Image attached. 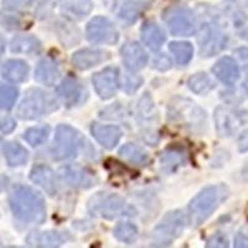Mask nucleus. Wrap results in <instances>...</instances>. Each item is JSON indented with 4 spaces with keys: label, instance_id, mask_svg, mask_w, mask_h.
I'll use <instances>...</instances> for the list:
<instances>
[{
    "label": "nucleus",
    "instance_id": "f3484780",
    "mask_svg": "<svg viewBox=\"0 0 248 248\" xmlns=\"http://www.w3.org/2000/svg\"><path fill=\"white\" fill-rule=\"evenodd\" d=\"M61 175L63 180L74 187L90 189L97 183V178L92 172L77 165H67L62 168Z\"/></svg>",
    "mask_w": 248,
    "mask_h": 248
},
{
    "label": "nucleus",
    "instance_id": "c9c22d12",
    "mask_svg": "<svg viewBox=\"0 0 248 248\" xmlns=\"http://www.w3.org/2000/svg\"><path fill=\"white\" fill-rule=\"evenodd\" d=\"M226 8H227V14L230 15V17L232 19V21H233L234 26L237 29L246 26L247 16L241 10V8L238 6L236 0H226Z\"/></svg>",
    "mask_w": 248,
    "mask_h": 248
},
{
    "label": "nucleus",
    "instance_id": "a18cd8bd",
    "mask_svg": "<svg viewBox=\"0 0 248 248\" xmlns=\"http://www.w3.org/2000/svg\"><path fill=\"white\" fill-rule=\"evenodd\" d=\"M242 178L246 179V180H248V163H247V165H246V167L243 168V170H242Z\"/></svg>",
    "mask_w": 248,
    "mask_h": 248
},
{
    "label": "nucleus",
    "instance_id": "bb28decb",
    "mask_svg": "<svg viewBox=\"0 0 248 248\" xmlns=\"http://www.w3.org/2000/svg\"><path fill=\"white\" fill-rule=\"evenodd\" d=\"M5 159L10 167H21L29 160V153L21 144L10 141L4 148Z\"/></svg>",
    "mask_w": 248,
    "mask_h": 248
},
{
    "label": "nucleus",
    "instance_id": "1a4fd4ad",
    "mask_svg": "<svg viewBox=\"0 0 248 248\" xmlns=\"http://www.w3.org/2000/svg\"><path fill=\"white\" fill-rule=\"evenodd\" d=\"M88 211L92 216L113 220L125 211V201L117 194L99 192L88 202Z\"/></svg>",
    "mask_w": 248,
    "mask_h": 248
},
{
    "label": "nucleus",
    "instance_id": "c03bdc74",
    "mask_svg": "<svg viewBox=\"0 0 248 248\" xmlns=\"http://www.w3.org/2000/svg\"><path fill=\"white\" fill-rule=\"evenodd\" d=\"M5 39L0 35V57H1V55H3L4 51H5Z\"/></svg>",
    "mask_w": 248,
    "mask_h": 248
},
{
    "label": "nucleus",
    "instance_id": "7c9ffc66",
    "mask_svg": "<svg viewBox=\"0 0 248 248\" xmlns=\"http://www.w3.org/2000/svg\"><path fill=\"white\" fill-rule=\"evenodd\" d=\"M189 87L196 94H206L215 88V83L206 74H196L190 77Z\"/></svg>",
    "mask_w": 248,
    "mask_h": 248
},
{
    "label": "nucleus",
    "instance_id": "a19ab883",
    "mask_svg": "<svg viewBox=\"0 0 248 248\" xmlns=\"http://www.w3.org/2000/svg\"><path fill=\"white\" fill-rule=\"evenodd\" d=\"M236 55L238 56L240 61L242 62L243 70L248 72V50L247 48H243V47L238 48V50H236Z\"/></svg>",
    "mask_w": 248,
    "mask_h": 248
},
{
    "label": "nucleus",
    "instance_id": "c756f323",
    "mask_svg": "<svg viewBox=\"0 0 248 248\" xmlns=\"http://www.w3.org/2000/svg\"><path fill=\"white\" fill-rule=\"evenodd\" d=\"M169 50L174 55L175 61L179 65L185 66L191 61L194 56V47L190 43H184V41H175L169 45Z\"/></svg>",
    "mask_w": 248,
    "mask_h": 248
},
{
    "label": "nucleus",
    "instance_id": "393cba45",
    "mask_svg": "<svg viewBox=\"0 0 248 248\" xmlns=\"http://www.w3.org/2000/svg\"><path fill=\"white\" fill-rule=\"evenodd\" d=\"M186 161V154L183 149H179L178 147L168 148L165 152L161 153L160 163L161 167L165 171H175L179 167L184 165Z\"/></svg>",
    "mask_w": 248,
    "mask_h": 248
},
{
    "label": "nucleus",
    "instance_id": "de8ad7c7",
    "mask_svg": "<svg viewBox=\"0 0 248 248\" xmlns=\"http://www.w3.org/2000/svg\"><path fill=\"white\" fill-rule=\"evenodd\" d=\"M246 1H247V5H248V0H246Z\"/></svg>",
    "mask_w": 248,
    "mask_h": 248
},
{
    "label": "nucleus",
    "instance_id": "49530a36",
    "mask_svg": "<svg viewBox=\"0 0 248 248\" xmlns=\"http://www.w3.org/2000/svg\"><path fill=\"white\" fill-rule=\"evenodd\" d=\"M245 90H246V92H247V94H248V81L245 83Z\"/></svg>",
    "mask_w": 248,
    "mask_h": 248
},
{
    "label": "nucleus",
    "instance_id": "423d86ee",
    "mask_svg": "<svg viewBox=\"0 0 248 248\" xmlns=\"http://www.w3.org/2000/svg\"><path fill=\"white\" fill-rule=\"evenodd\" d=\"M81 147V136L75 128L67 124H60L56 128L54 145L51 149L52 159L56 161H65L76 158Z\"/></svg>",
    "mask_w": 248,
    "mask_h": 248
},
{
    "label": "nucleus",
    "instance_id": "cd10ccee",
    "mask_svg": "<svg viewBox=\"0 0 248 248\" xmlns=\"http://www.w3.org/2000/svg\"><path fill=\"white\" fill-rule=\"evenodd\" d=\"M41 50V43L35 36H16L12 40V51L16 54H37Z\"/></svg>",
    "mask_w": 248,
    "mask_h": 248
},
{
    "label": "nucleus",
    "instance_id": "c85d7f7f",
    "mask_svg": "<svg viewBox=\"0 0 248 248\" xmlns=\"http://www.w3.org/2000/svg\"><path fill=\"white\" fill-rule=\"evenodd\" d=\"M119 154H121L122 158L134 164V165H145L149 160L147 153L144 152L139 145L133 143H128L123 145L119 150Z\"/></svg>",
    "mask_w": 248,
    "mask_h": 248
},
{
    "label": "nucleus",
    "instance_id": "ea45409f",
    "mask_svg": "<svg viewBox=\"0 0 248 248\" xmlns=\"http://www.w3.org/2000/svg\"><path fill=\"white\" fill-rule=\"evenodd\" d=\"M16 124L12 117H3L0 119V130L3 133H10L15 129Z\"/></svg>",
    "mask_w": 248,
    "mask_h": 248
},
{
    "label": "nucleus",
    "instance_id": "0eeeda50",
    "mask_svg": "<svg viewBox=\"0 0 248 248\" xmlns=\"http://www.w3.org/2000/svg\"><path fill=\"white\" fill-rule=\"evenodd\" d=\"M186 218L185 215L179 210L168 212L161 222L159 223L152 233V245L164 247L170 246L176 238L181 236L185 230Z\"/></svg>",
    "mask_w": 248,
    "mask_h": 248
},
{
    "label": "nucleus",
    "instance_id": "5701e85b",
    "mask_svg": "<svg viewBox=\"0 0 248 248\" xmlns=\"http://www.w3.org/2000/svg\"><path fill=\"white\" fill-rule=\"evenodd\" d=\"M1 75L6 81L13 82V83H20L28 78L29 66L23 60H8L1 66Z\"/></svg>",
    "mask_w": 248,
    "mask_h": 248
},
{
    "label": "nucleus",
    "instance_id": "9d476101",
    "mask_svg": "<svg viewBox=\"0 0 248 248\" xmlns=\"http://www.w3.org/2000/svg\"><path fill=\"white\" fill-rule=\"evenodd\" d=\"M163 19L168 29L175 36H191L196 31V21L190 9L175 6L165 10Z\"/></svg>",
    "mask_w": 248,
    "mask_h": 248
},
{
    "label": "nucleus",
    "instance_id": "e433bc0d",
    "mask_svg": "<svg viewBox=\"0 0 248 248\" xmlns=\"http://www.w3.org/2000/svg\"><path fill=\"white\" fill-rule=\"evenodd\" d=\"M207 247H229V240H227V237H226L222 232H217V233H215L209 240Z\"/></svg>",
    "mask_w": 248,
    "mask_h": 248
},
{
    "label": "nucleus",
    "instance_id": "b1692460",
    "mask_svg": "<svg viewBox=\"0 0 248 248\" xmlns=\"http://www.w3.org/2000/svg\"><path fill=\"white\" fill-rule=\"evenodd\" d=\"M141 40L153 51H158L165 41V34L154 21H145L140 29Z\"/></svg>",
    "mask_w": 248,
    "mask_h": 248
},
{
    "label": "nucleus",
    "instance_id": "412c9836",
    "mask_svg": "<svg viewBox=\"0 0 248 248\" xmlns=\"http://www.w3.org/2000/svg\"><path fill=\"white\" fill-rule=\"evenodd\" d=\"M215 76L227 86L234 85L240 78V68L232 57L225 56L216 62L212 67Z\"/></svg>",
    "mask_w": 248,
    "mask_h": 248
},
{
    "label": "nucleus",
    "instance_id": "dca6fc26",
    "mask_svg": "<svg viewBox=\"0 0 248 248\" xmlns=\"http://www.w3.org/2000/svg\"><path fill=\"white\" fill-rule=\"evenodd\" d=\"M109 52L105 50H98V48H83L72 55V65L77 70L85 71L99 65L102 62L109 60Z\"/></svg>",
    "mask_w": 248,
    "mask_h": 248
},
{
    "label": "nucleus",
    "instance_id": "f704fd0d",
    "mask_svg": "<svg viewBox=\"0 0 248 248\" xmlns=\"http://www.w3.org/2000/svg\"><path fill=\"white\" fill-rule=\"evenodd\" d=\"M17 90L13 86L5 85L0 82V109L9 110L14 107L17 98Z\"/></svg>",
    "mask_w": 248,
    "mask_h": 248
},
{
    "label": "nucleus",
    "instance_id": "4468645a",
    "mask_svg": "<svg viewBox=\"0 0 248 248\" xmlns=\"http://www.w3.org/2000/svg\"><path fill=\"white\" fill-rule=\"evenodd\" d=\"M122 60L130 72L143 70L148 63V55L141 45L136 41H128L121 48Z\"/></svg>",
    "mask_w": 248,
    "mask_h": 248
},
{
    "label": "nucleus",
    "instance_id": "473e14b6",
    "mask_svg": "<svg viewBox=\"0 0 248 248\" xmlns=\"http://www.w3.org/2000/svg\"><path fill=\"white\" fill-rule=\"evenodd\" d=\"M51 128L48 125H41V127L30 128L24 133V139L32 147H39L47 140L50 136Z\"/></svg>",
    "mask_w": 248,
    "mask_h": 248
},
{
    "label": "nucleus",
    "instance_id": "f03ea898",
    "mask_svg": "<svg viewBox=\"0 0 248 248\" xmlns=\"http://www.w3.org/2000/svg\"><path fill=\"white\" fill-rule=\"evenodd\" d=\"M10 207L17 220L28 225H41L46 220L43 196L30 186L16 185L10 192Z\"/></svg>",
    "mask_w": 248,
    "mask_h": 248
},
{
    "label": "nucleus",
    "instance_id": "f8f14e48",
    "mask_svg": "<svg viewBox=\"0 0 248 248\" xmlns=\"http://www.w3.org/2000/svg\"><path fill=\"white\" fill-rule=\"evenodd\" d=\"M93 87L102 99L112 98L119 87V71L116 67H107L92 77Z\"/></svg>",
    "mask_w": 248,
    "mask_h": 248
},
{
    "label": "nucleus",
    "instance_id": "39448f33",
    "mask_svg": "<svg viewBox=\"0 0 248 248\" xmlns=\"http://www.w3.org/2000/svg\"><path fill=\"white\" fill-rule=\"evenodd\" d=\"M59 109L56 98L40 88H31L25 93L17 108V117L24 121H34Z\"/></svg>",
    "mask_w": 248,
    "mask_h": 248
},
{
    "label": "nucleus",
    "instance_id": "9b49d317",
    "mask_svg": "<svg viewBox=\"0 0 248 248\" xmlns=\"http://www.w3.org/2000/svg\"><path fill=\"white\" fill-rule=\"evenodd\" d=\"M86 36L92 44L101 45H114L119 39L114 24L105 16H96L91 20L86 28Z\"/></svg>",
    "mask_w": 248,
    "mask_h": 248
},
{
    "label": "nucleus",
    "instance_id": "a878e982",
    "mask_svg": "<svg viewBox=\"0 0 248 248\" xmlns=\"http://www.w3.org/2000/svg\"><path fill=\"white\" fill-rule=\"evenodd\" d=\"M93 8L92 0H62L63 12L74 19H83L87 16Z\"/></svg>",
    "mask_w": 248,
    "mask_h": 248
},
{
    "label": "nucleus",
    "instance_id": "f257e3e1",
    "mask_svg": "<svg viewBox=\"0 0 248 248\" xmlns=\"http://www.w3.org/2000/svg\"><path fill=\"white\" fill-rule=\"evenodd\" d=\"M198 43L201 57L209 59L225 50L229 36L225 31L221 16L207 5L199 6Z\"/></svg>",
    "mask_w": 248,
    "mask_h": 248
},
{
    "label": "nucleus",
    "instance_id": "2eb2a0df",
    "mask_svg": "<svg viewBox=\"0 0 248 248\" xmlns=\"http://www.w3.org/2000/svg\"><path fill=\"white\" fill-rule=\"evenodd\" d=\"M57 94L67 107H75L85 101L86 90L74 77H67L57 87Z\"/></svg>",
    "mask_w": 248,
    "mask_h": 248
},
{
    "label": "nucleus",
    "instance_id": "ddd939ff",
    "mask_svg": "<svg viewBox=\"0 0 248 248\" xmlns=\"http://www.w3.org/2000/svg\"><path fill=\"white\" fill-rule=\"evenodd\" d=\"M243 117L240 112L227 107H217L215 110V124L220 137H231L242 125Z\"/></svg>",
    "mask_w": 248,
    "mask_h": 248
},
{
    "label": "nucleus",
    "instance_id": "2f4dec72",
    "mask_svg": "<svg viewBox=\"0 0 248 248\" xmlns=\"http://www.w3.org/2000/svg\"><path fill=\"white\" fill-rule=\"evenodd\" d=\"M113 234L121 242L132 243L138 237V229H137V226L134 223L121 222L114 227Z\"/></svg>",
    "mask_w": 248,
    "mask_h": 248
},
{
    "label": "nucleus",
    "instance_id": "37998d69",
    "mask_svg": "<svg viewBox=\"0 0 248 248\" xmlns=\"http://www.w3.org/2000/svg\"><path fill=\"white\" fill-rule=\"evenodd\" d=\"M234 246L236 247H248V238L243 234H237L236 240H234Z\"/></svg>",
    "mask_w": 248,
    "mask_h": 248
},
{
    "label": "nucleus",
    "instance_id": "4c0bfd02",
    "mask_svg": "<svg viewBox=\"0 0 248 248\" xmlns=\"http://www.w3.org/2000/svg\"><path fill=\"white\" fill-rule=\"evenodd\" d=\"M31 4V0H3L4 9L8 10H20Z\"/></svg>",
    "mask_w": 248,
    "mask_h": 248
},
{
    "label": "nucleus",
    "instance_id": "58836bf2",
    "mask_svg": "<svg viewBox=\"0 0 248 248\" xmlns=\"http://www.w3.org/2000/svg\"><path fill=\"white\" fill-rule=\"evenodd\" d=\"M154 67L156 70H160V71H167L171 67V62H170L169 57L165 56V55H159L154 59Z\"/></svg>",
    "mask_w": 248,
    "mask_h": 248
},
{
    "label": "nucleus",
    "instance_id": "6ab92c4d",
    "mask_svg": "<svg viewBox=\"0 0 248 248\" xmlns=\"http://www.w3.org/2000/svg\"><path fill=\"white\" fill-rule=\"evenodd\" d=\"M70 240L71 236L67 232L43 231L29 234L26 242L32 247H60Z\"/></svg>",
    "mask_w": 248,
    "mask_h": 248
},
{
    "label": "nucleus",
    "instance_id": "a211bd4d",
    "mask_svg": "<svg viewBox=\"0 0 248 248\" xmlns=\"http://www.w3.org/2000/svg\"><path fill=\"white\" fill-rule=\"evenodd\" d=\"M30 179L32 183L43 187L44 191L50 196H54L57 194L59 190V183H57L56 174L50 167L45 164H39L32 168L30 172Z\"/></svg>",
    "mask_w": 248,
    "mask_h": 248
},
{
    "label": "nucleus",
    "instance_id": "7ed1b4c3",
    "mask_svg": "<svg viewBox=\"0 0 248 248\" xmlns=\"http://www.w3.org/2000/svg\"><path fill=\"white\" fill-rule=\"evenodd\" d=\"M229 187L223 184L211 185L201 190L189 205V220L194 226L205 222L215 210L229 198Z\"/></svg>",
    "mask_w": 248,
    "mask_h": 248
},
{
    "label": "nucleus",
    "instance_id": "79ce46f5",
    "mask_svg": "<svg viewBox=\"0 0 248 248\" xmlns=\"http://www.w3.org/2000/svg\"><path fill=\"white\" fill-rule=\"evenodd\" d=\"M238 147H240V152H247L248 150V130H246L242 136L240 137L238 140Z\"/></svg>",
    "mask_w": 248,
    "mask_h": 248
},
{
    "label": "nucleus",
    "instance_id": "aec40b11",
    "mask_svg": "<svg viewBox=\"0 0 248 248\" xmlns=\"http://www.w3.org/2000/svg\"><path fill=\"white\" fill-rule=\"evenodd\" d=\"M91 133L102 147L112 149L121 141L123 132L117 125H103V124L93 123L91 125Z\"/></svg>",
    "mask_w": 248,
    "mask_h": 248
},
{
    "label": "nucleus",
    "instance_id": "6e6552de",
    "mask_svg": "<svg viewBox=\"0 0 248 248\" xmlns=\"http://www.w3.org/2000/svg\"><path fill=\"white\" fill-rule=\"evenodd\" d=\"M149 93H145L137 106V121L140 127L141 137L149 145H155L159 141L158 112Z\"/></svg>",
    "mask_w": 248,
    "mask_h": 248
},
{
    "label": "nucleus",
    "instance_id": "72a5a7b5",
    "mask_svg": "<svg viewBox=\"0 0 248 248\" xmlns=\"http://www.w3.org/2000/svg\"><path fill=\"white\" fill-rule=\"evenodd\" d=\"M141 5L143 3L139 0H128L119 10V17L129 24L134 23L140 14Z\"/></svg>",
    "mask_w": 248,
    "mask_h": 248
},
{
    "label": "nucleus",
    "instance_id": "20e7f679",
    "mask_svg": "<svg viewBox=\"0 0 248 248\" xmlns=\"http://www.w3.org/2000/svg\"><path fill=\"white\" fill-rule=\"evenodd\" d=\"M168 117L171 123L195 132H202L206 128L205 110L185 97H175L170 101Z\"/></svg>",
    "mask_w": 248,
    "mask_h": 248
},
{
    "label": "nucleus",
    "instance_id": "4be33fe9",
    "mask_svg": "<svg viewBox=\"0 0 248 248\" xmlns=\"http://www.w3.org/2000/svg\"><path fill=\"white\" fill-rule=\"evenodd\" d=\"M60 68L57 62L50 57L43 59L35 68V79L45 86H52L60 78Z\"/></svg>",
    "mask_w": 248,
    "mask_h": 248
}]
</instances>
